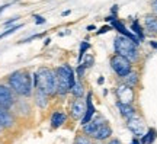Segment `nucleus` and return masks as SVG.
<instances>
[{
	"label": "nucleus",
	"mask_w": 157,
	"mask_h": 144,
	"mask_svg": "<svg viewBox=\"0 0 157 144\" xmlns=\"http://www.w3.org/2000/svg\"><path fill=\"white\" fill-rule=\"evenodd\" d=\"M156 138H157V131L154 128H148L146 131V134L140 138V143L141 144H153L156 141Z\"/></svg>",
	"instance_id": "a211bd4d"
},
{
	"label": "nucleus",
	"mask_w": 157,
	"mask_h": 144,
	"mask_svg": "<svg viewBox=\"0 0 157 144\" xmlns=\"http://www.w3.org/2000/svg\"><path fill=\"white\" fill-rule=\"evenodd\" d=\"M34 89H38L48 96H57V76L56 70L50 67H39L38 72L32 74Z\"/></svg>",
	"instance_id": "f03ea898"
},
{
	"label": "nucleus",
	"mask_w": 157,
	"mask_h": 144,
	"mask_svg": "<svg viewBox=\"0 0 157 144\" xmlns=\"http://www.w3.org/2000/svg\"><path fill=\"white\" fill-rule=\"evenodd\" d=\"M89 42L87 41H83L82 44H80V50H78V58H77V64H82V61H83V57L86 54V51L89 50Z\"/></svg>",
	"instance_id": "5701e85b"
},
{
	"label": "nucleus",
	"mask_w": 157,
	"mask_h": 144,
	"mask_svg": "<svg viewBox=\"0 0 157 144\" xmlns=\"http://www.w3.org/2000/svg\"><path fill=\"white\" fill-rule=\"evenodd\" d=\"M70 93L74 96V99H82L84 96V86L83 83H82V80H76V83H74V86L71 88V90H70Z\"/></svg>",
	"instance_id": "6ab92c4d"
},
{
	"label": "nucleus",
	"mask_w": 157,
	"mask_h": 144,
	"mask_svg": "<svg viewBox=\"0 0 157 144\" xmlns=\"http://www.w3.org/2000/svg\"><path fill=\"white\" fill-rule=\"evenodd\" d=\"M150 45H151L153 48H156V50H157V42H156V41H150Z\"/></svg>",
	"instance_id": "f704fd0d"
},
{
	"label": "nucleus",
	"mask_w": 157,
	"mask_h": 144,
	"mask_svg": "<svg viewBox=\"0 0 157 144\" xmlns=\"http://www.w3.org/2000/svg\"><path fill=\"white\" fill-rule=\"evenodd\" d=\"M7 86L13 90V93L21 98H31L34 95L32 76L28 70H16L7 76Z\"/></svg>",
	"instance_id": "f257e3e1"
},
{
	"label": "nucleus",
	"mask_w": 157,
	"mask_h": 144,
	"mask_svg": "<svg viewBox=\"0 0 157 144\" xmlns=\"http://www.w3.org/2000/svg\"><path fill=\"white\" fill-rule=\"evenodd\" d=\"M68 15H70V10H66L61 13V16H68Z\"/></svg>",
	"instance_id": "e433bc0d"
},
{
	"label": "nucleus",
	"mask_w": 157,
	"mask_h": 144,
	"mask_svg": "<svg viewBox=\"0 0 157 144\" xmlns=\"http://www.w3.org/2000/svg\"><path fill=\"white\" fill-rule=\"evenodd\" d=\"M111 68L113 73L117 74L119 79H124L128 73L132 72V63H129L127 58H124L122 56L113 54L111 58Z\"/></svg>",
	"instance_id": "39448f33"
},
{
	"label": "nucleus",
	"mask_w": 157,
	"mask_h": 144,
	"mask_svg": "<svg viewBox=\"0 0 157 144\" xmlns=\"http://www.w3.org/2000/svg\"><path fill=\"white\" fill-rule=\"evenodd\" d=\"M106 144H121V140H119V138H115V137H112V138L108 140Z\"/></svg>",
	"instance_id": "7c9ffc66"
},
{
	"label": "nucleus",
	"mask_w": 157,
	"mask_h": 144,
	"mask_svg": "<svg viewBox=\"0 0 157 144\" xmlns=\"http://www.w3.org/2000/svg\"><path fill=\"white\" fill-rule=\"evenodd\" d=\"M144 25H146V29L150 33H156L157 35V16L156 15H147L144 18Z\"/></svg>",
	"instance_id": "f3484780"
},
{
	"label": "nucleus",
	"mask_w": 157,
	"mask_h": 144,
	"mask_svg": "<svg viewBox=\"0 0 157 144\" xmlns=\"http://www.w3.org/2000/svg\"><path fill=\"white\" fill-rule=\"evenodd\" d=\"M16 95L13 93V90L7 84L0 83V106L10 111L12 108L16 105Z\"/></svg>",
	"instance_id": "0eeeda50"
},
{
	"label": "nucleus",
	"mask_w": 157,
	"mask_h": 144,
	"mask_svg": "<svg viewBox=\"0 0 157 144\" xmlns=\"http://www.w3.org/2000/svg\"><path fill=\"white\" fill-rule=\"evenodd\" d=\"M96 144H103V143H96Z\"/></svg>",
	"instance_id": "a19ab883"
},
{
	"label": "nucleus",
	"mask_w": 157,
	"mask_h": 144,
	"mask_svg": "<svg viewBox=\"0 0 157 144\" xmlns=\"http://www.w3.org/2000/svg\"><path fill=\"white\" fill-rule=\"evenodd\" d=\"M151 9L154 12V15L157 16V0H151Z\"/></svg>",
	"instance_id": "2f4dec72"
},
{
	"label": "nucleus",
	"mask_w": 157,
	"mask_h": 144,
	"mask_svg": "<svg viewBox=\"0 0 157 144\" xmlns=\"http://www.w3.org/2000/svg\"><path fill=\"white\" fill-rule=\"evenodd\" d=\"M93 61H95V58H93V56H89V57H86V60L82 63L86 68H89V67H92L93 66Z\"/></svg>",
	"instance_id": "a878e982"
},
{
	"label": "nucleus",
	"mask_w": 157,
	"mask_h": 144,
	"mask_svg": "<svg viewBox=\"0 0 157 144\" xmlns=\"http://www.w3.org/2000/svg\"><path fill=\"white\" fill-rule=\"evenodd\" d=\"M35 23L36 25H42V23H45V18H42V16H39V15H35Z\"/></svg>",
	"instance_id": "c85d7f7f"
},
{
	"label": "nucleus",
	"mask_w": 157,
	"mask_h": 144,
	"mask_svg": "<svg viewBox=\"0 0 157 144\" xmlns=\"http://www.w3.org/2000/svg\"><path fill=\"white\" fill-rule=\"evenodd\" d=\"M9 6H10V5H3V6H0V13H2L3 10H5V9H7Z\"/></svg>",
	"instance_id": "72a5a7b5"
},
{
	"label": "nucleus",
	"mask_w": 157,
	"mask_h": 144,
	"mask_svg": "<svg viewBox=\"0 0 157 144\" xmlns=\"http://www.w3.org/2000/svg\"><path fill=\"white\" fill-rule=\"evenodd\" d=\"M84 72H86V67L83 66V64H77V68H76V74H77V79L78 80H82L84 76Z\"/></svg>",
	"instance_id": "393cba45"
},
{
	"label": "nucleus",
	"mask_w": 157,
	"mask_h": 144,
	"mask_svg": "<svg viewBox=\"0 0 157 144\" xmlns=\"http://www.w3.org/2000/svg\"><path fill=\"white\" fill-rule=\"evenodd\" d=\"M44 37V33H36V35H32V37H29V38L23 39V41H21V42H31L32 39H36V38H42Z\"/></svg>",
	"instance_id": "bb28decb"
},
{
	"label": "nucleus",
	"mask_w": 157,
	"mask_h": 144,
	"mask_svg": "<svg viewBox=\"0 0 157 144\" xmlns=\"http://www.w3.org/2000/svg\"><path fill=\"white\" fill-rule=\"evenodd\" d=\"M103 82H105V79H103V77H99V79H98V83H99V84H102Z\"/></svg>",
	"instance_id": "4c0bfd02"
},
{
	"label": "nucleus",
	"mask_w": 157,
	"mask_h": 144,
	"mask_svg": "<svg viewBox=\"0 0 157 144\" xmlns=\"http://www.w3.org/2000/svg\"><path fill=\"white\" fill-rule=\"evenodd\" d=\"M74 144H95L92 137L86 135V134H77L74 137Z\"/></svg>",
	"instance_id": "4be33fe9"
},
{
	"label": "nucleus",
	"mask_w": 157,
	"mask_h": 144,
	"mask_svg": "<svg viewBox=\"0 0 157 144\" xmlns=\"http://www.w3.org/2000/svg\"><path fill=\"white\" fill-rule=\"evenodd\" d=\"M117 108L119 109V114L128 121L131 118H134L137 115V111L132 105H127V103H121V102H117Z\"/></svg>",
	"instance_id": "dca6fc26"
},
{
	"label": "nucleus",
	"mask_w": 157,
	"mask_h": 144,
	"mask_svg": "<svg viewBox=\"0 0 157 144\" xmlns=\"http://www.w3.org/2000/svg\"><path fill=\"white\" fill-rule=\"evenodd\" d=\"M131 32L134 33V35L140 39V41H143V39H144V31H143V28L140 26L138 21H134V22H132V25H131Z\"/></svg>",
	"instance_id": "412c9836"
},
{
	"label": "nucleus",
	"mask_w": 157,
	"mask_h": 144,
	"mask_svg": "<svg viewBox=\"0 0 157 144\" xmlns=\"http://www.w3.org/2000/svg\"><path fill=\"white\" fill-rule=\"evenodd\" d=\"M2 131H3V128H2V127H0V134H2Z\"/></svg>",
	"instance_id": "ea45409f"
},
{
	"label": "nucleus",
	"mask_w": 157,
	"mask_h": 144,
	"mask_svg": "<svg viewBox=\"0 0 157 144\" xmlns=\"http://www.w3.org/2000/svg\"><path fill=\"white\" fill-rule=\"evenodd\" d=\"M96 115V108L95 105H93V98H92V93H87L86 95V114H84V116L82 118V127L83 125H86L87 122L92 121V118Z\"/></svg>",
	"instance_id": "f8f14e48"
},
{
	"label": "nucleus",
	"mask_w": 157,
	"mask_h": 144,
	"mask_svg": "<svg viewBox=\"0 0 157 144\" xmlns=\"http://www.w3.org/2000/svg\"><path fill=\"white\" fill-rule=\"evenodd\" d=\"M103 124H106L105 118H102V116H99V115H95L93 118H92V121L87 122L86 125H83V127H82L83 134L89 135V137H93V134L98 131V128L101 127V125H103Z\"/></svg>",
	"instance_id": "9b49d317"
},
{
	"label": "nucleus",
	"mask_w": 157,
	"mask_h": 144,
	"mask_svg": "<svg viewBox=\"0 0 157 144\" xmlns=\"http://www.w3.org/2000/svg\"><path fill=\"white\" fill-rule=\"evenodd\" d=\"M16 21H19V16H15V18H12V19H9V21H6L3 25H5V26H10L12 23L16 22Z\"/></svg>",
	"instance_id": "c756f323"
},
{
	"label": "nucleus",
	"mask_w": 157,
	"mask_h": 144,
	"mask_svg": "<svg viewBox=\"0 0 157 144\" xmlns=\"http://www.w3.org/2000/svg\"><path fill=\"white\" fill-rule=\"evenodd\" d=\"M127 128L134 134L135 138H138V137L141 138L146 134V124L143 121V118L138 115H135L134 118H131V119L127 121Z\"/></svg>",
	"instance_id": "6e6552de"
},
{
	"label": "nucleus",
	"mask_w": 157,
	"mask_h": 144,
	"mask_svg": "<svg viewBox=\"0 0 157 144\" xmlns=\"http://www.w3.org/2000/svg\"><path fill=\"white\" fill-rule=\"evenodd\" d=\"M86 29H87V32H92V31H95V25H89Z\"/></svg>",
	"instance_id": "473e14b6"
},
{
	"label": "nucleus",
	"mask_w": 157,
	"mask_h": 144,
	"mask_svg": "<svg viewBox=\"0 0 157 144\" xmlns=\"http://www.w3.org/2000/svg\"><path fill=\"white\" fill-rule=\"evenodd\" d=\"M111 29H112V26H109V25H105V26H102V28L98 31V35H102V33L108 32V31H111Z\"/></svg>",
	"instance_id": "cd10ccee"
},
{
	"label": "nucleus",
	"mask_w": 157,
	"mask_h": 144,
	"mask_svg": "<svg viewBox=\"0 0 157 144\" xmlns=\"http://www.w3.org/2000/svg\"><path fill=\"white\" fill-rule=\"evenodd\" d=\"M113 51H115V54L127 58L129 63H137L138 58H140L138 47L129 38L124 37V35H118L115 38V41H113Z\"/></svg>",
	"instance_id": "20e7f679"
},
{
	"label": "nucleus",
	"mask_w": 157,
	"mask_h": 144,
	"mask_svg": "<svg viewBox=\"0 0 157 144\" xmlns=\"http://www.w3.org/2000/svg\"><path fill=\"white\" fill-rule=\"evenodd\" d=\"M86 114V102H83L82 99H74L73 103L70 105V116L73 118L74 121H82V118Z\"/></svg>",
	"instance_id": "9d476101"
},
{
	"label": "nucleus",
	"mask_w": 157,
	"mask_h": 144,
	"mask_svg": "<svg viewBox=\"0 0 157 144\" xmlns=\"http://www.w3.org/2000/svg\"><path fill=\"white\" fill-rule=\"evenodd\" d=\"M22 26H23L22 23H19V25H15V26H10L9 29H6L5 32H2V33H0V39H2V38H5V37H9V35H12V33H15V32L17 31V29H21Z\"/></svg>",
	"instance_id": "b1692460"
},
{
	"label": "nucleus",
	"mask_w": 157,
	"mask_h": 144,
	"mask_svg": "<svg viewBox=\"0 0 157 144\" xmlns=\"http://www.w3.org/2000/svg\"><path fill=\"white\" fill-rule=\"evenodd\" d=\"M67 114L64 111H61V109H57V111H54L52 114H51L50 116V124H51V128H60L61 125H64L66 124V121H67Z\"/></svg>",
	"instance_id": "4468645a"
},
{
	"label": "nucleus",
	"mask_w": 157,
	"mask_h": 144,
	"mask_svg": "<svg viewBox=\"0 0 157 144\" xmlns=\"http://www.w3.org/2000/svg\"><path fill=\"white\" fill-rule=\"evenodd\" d=\"M57 76V95L58 96H66L67 93H70L71 88L76 83V73H74L73 67L70 64H61L54 68Z\"/></svg>",
	"instance_id": "7ed1b4c3"
},
{
	"label": "nucleus",
	"mask_w": 157,
	"mask_h": 144,
	"mask_svg": "<svg viewBox=\"0 0 157 144\" xmlns=\"http://www.w3.org/2000/svg\"><path fill=\"white\" fill-rule=\"evenodd\" d=\"M113 93L117 96V102H121V103H127V105H132V102L135 100V92L132 88H128L127 84H118Z\"/></svg>",
	"instance_id": "423d86ee"
},
{
	"label": "nucleus",
	"mask_w": 157,
	"mask_h": 144,
	"mask_svg": "<svg viewBox=\"0 0 157 144\" xmlns=\"http://www.w3.org/2000/svg\"><path fill=\"white\" fill-rule=\"evenodd\" d=\"M131 144H141V143H140V140L138 138H134L132 141H131Z\"/></svg>",
	"instance_id": "c9c22d12"
},
{
	"label": "nucleus",
	"mask_w": 157,
	"mask_h": 144,
	"mask_svg": "<svg viewBox=\"0 0 157 144\" xmlns=\"http://www.w3.org/2000/svg\"><path fill=\"white\" fill-rule=\"evenodd\" d=\"M50 41H51L50 38H47V39H45V42H44V44H45V45H48V44H50Z\"/></svg>",
	"instance_id": "58836bf2"
},
{
	"label": "nucleus",
	"mask_w": 157,
	"mask_h": 144,
	"mask_svg": "<svg viewBox=\"0 0 157 144\" xmlns=\"http://www.w3.org/2000/svg\"><path fill=\"white\" fill-rule=\"evenodd\" d=\"M34 102L35 105L38 106L39 109H47L48 108V105H50V96L48 95H45L44 92H41V90H38V89H35L34 90Z\"/></svg>",
	"instance_id": "2eb2a0df"
},
{
	"label": "nucleus",
	"mask_w": 157,
	"mask_h": 144,
	"mask_svg": "<svg viewBox=\"0 0 157 144\" xmlns=\"http://www.w3.org/2000/svg\"><path fill=\"white\" fill-rule=\"evenodd\" d=\"M15 124H16V118L12 114V111L0 106V127L3 130H10L15 127Z\"/></svg>",
	"instance_id": "1a4fd4ad"
},
{
	"label": "nucleus",
	"mask_w": 157,
	"mask_h": 144,
	"mask_svg": "<svg viewBox=\"0 0 157 144\" xmlns=\"http://www.w3.org/2000/svg\"><path fill=\"white\" fill-rule=\"evenodd\" d=\"M138 79H140V77H138V73L132 70V72L128 73V74H127V76H125L122 80H124V84H127L128 88H132V89H134L135 86L138 84Z\"/></svg>",
	"instance_id": "aec40b11"
},
{
	"label": "nucleus",
	"mask_w": 157,
	"mask_h": 144,
	"mask_svg": "<svg viewBox=\"0 0 157 144\" xmlns=\"http://www.w3.org/2000/svg\"><path fill=\"white\" fill-rule=\"evenodd\" d=\"M112 128L106 124H103V125H101V127L98 128V131H96L95 134H93V137H92V140H95V141H98V143H103L105 140H109L112 138Z\"/></svg>",
	"instance_id": "ddd939ff"
}]
</instances>
